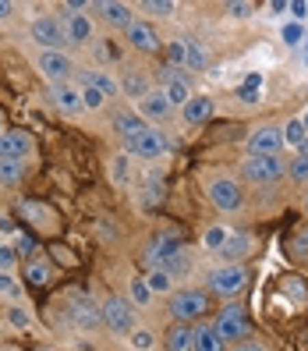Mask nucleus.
<instances>
[{
  "label": "nucleus",
  "mask_w": 308,
  "mask_h": 351,
  "mask_svg": "<svg viewBox=\"0 0 308 351\" xmlns=\"http://www.w3.org/2000/svg\"><path fill=\"white\" fill-rule=\"evenodd\" d=\"M4 351H18V348H4Z\"/></svg>",
  "instance_id": "nucleus-59"
},
{
  "label": "nucleus",
  "mask_w": 308,
  "mask_h": 351,
  "mask_svg": "<svg viewBox=\"0 0 308 351\" xmlns=\"http://www.w3.org/2000/svg\"><path fill=\"white\" fill-rule=\"evenodd\" d=\"M184 68L188 71H205L209 68V50H205V43H198V39H184Z\"/></svg>",
  "instance_id": "nucleus-22"
},
{
  "label": "nucleus",
  "mask_w": 308,
  "mask_h": 351,
  "mask_svg": "<svg viewBox=\"0 0 308 351\" xmlns=\"http://www.w3.org/2000/svg\"><path fill=\"white\" fill-rule=\"evenodd\" d=\"M213 326H216V334L223 337V344H241V341H248V334H252L248 313H244L241 305H223Z\"/></svg>",
  "instance_id": "nucleus-3"
},
{
  "label": "nucleus",
  "mask_w": 308,
  "mask_h": 351,
  "mask_svg": "<svg viewBox=\"0 0 308 351\" xmlns=\"http://www.w3.org/2000/svg\"><path fill=\"white\" fill-rule=\"evenodd\" d=\"M167 351H195V326L177 323L167 334Z\"/></svg>",
  "instance_id": "nucleus-24"
},
{
  "label": "nucleus",
  "mask_w": 308,
  "mask_h": 351,
  "mask_svg": "<svg viewBox=\"0 0 308 351\" xmlns=\"http://www.w3.org/2000/svg\"><path fill=\"white\" fill-rule=\"evenodd\" d=\"M163 270H167L170 277H188V274H192V259H188V252H177L167 266H163Z\"/></svg>",
  "instance_id": "nucleus-35"
},
{
  "label": "nucleus",
  "mask_w": 308,
  "mask_h": 351,
  "mask_svg": "<svg viewBox=\"0 0 308 351\" xmlns=\"http://www.w3.org/2000/svg\"><path fill=\"white\" fill-rule=\"evenodd\" d=\"M294 256H298V259L308 256V231H301V234L294 238Z\"/></svg>",
  "instance_id": "nucleus-51"
},
{
  "label": "nucleus",
  "mask_w": 308,
  "mask_h": 351,
  "mask_svg": "<svg viewBox=\"0 0 308 351\" xmlns=\"http://www.w3.org/2000/svg\"><path fill=\"white\" fill-rule=\"evenodd\" d=\"M50 99H53V107L60 114H68V117L86 110V107H81V89L78 86H50Z\"/></svg>",
  "instance_id": "nucleus-14"
},
{
  "label": "nucleus",
  "mask_w": 308,
  "mask_h": 351,
  "mask_svg": "<svg viewBox=\"0 0 308 351\" xmlns=\"http://www.w3.org/2000/svg\"><path fill=\"white\" fill-rule=\"evenodd\" d=\"M205 192H209V202L216 206L220 213H234V210H241V202H244L241 184L234 178H213L209 184H205Z\"/></svg>",
  "instance_id": "nucleus-9"
},
{
  "label": "nucleus",
  "mask_w": 308,
  "mask_h": 351,
  "mask_svg": "<svg viewBox=\"0 0 308 351\" xmlns=\"http://www.w3.org/2000/svg\"><path fill=\"white\" fill-rule=\"evenodd\" d=\"M39 351H53V348H39Z\"/></svg>",
  "instance_id": "nucleus-57"
},
{
  "label": "nucleus",
  "mask_w": 308,
  "mask_h": 351,
  "mask_svg": "<svg viewBox=\"0 0 308 351\" xmlns=\"http://www.w3.org/2000/svg\"><path fill=\"white\" fill-rule=\"evenodd\" d=\"M227 238H231V231H227V227H209V231H205V238H202V245H205L209 252H220V249H223V241H227Z\"/></svg>",
  "instance_id": "nucleus-33"
},
{
  "label": "nucleus",
  "mask_w": 308,
  "mask_h": 351,
  "mask_svg": "<svg viewBox=\"0 0 308 351\" xmlns=\"http://www.w3.org/2000/svg\"><path fill=\"white\" fill-rule=\"evenodd\" d=\"M128 47L138 50V53H156L159 50V36H156V29L149 22H135L128 29Z\"/></svg>",
  "instance_id": "nucleus-17"
},
{
  "label": "nucleus",
  "mask_w": 308,
  "mask_h": 351,
  "mask_svg": "<svg viewBox=\"0 0 308 351\" xmlns=\"http://www.w3.org/2000/svg\"><path fill=\"white\" fill-rule=\"evenodd\" d=\"M167 57H170V68H184V39L167 43Z\"/></svg>",
  "instance_id": "nucleus-43"
},
{
  "label": "nucleus",
  "mask_w": 308,
  "mask_h": 351,
  "mask_svg": "<svg viewBox=\"0 0 308 351\" xmlns=\"http://www.w3.org/2000/svg\"><path fill=\"white\" fill-rule=\"evenodd\" d=\"M283 174H287V163H283L280 153L277 156H248L241 163V178L248 184H273Z\"/></svg>",
  "instance_id": "nucleus-4"
},
{
  "label": "nucleus",
  "mask_w": 308,
  "mask_h": 351,
  "mask_svg": "<svg viewBox=\"0 0 308 351\" xmlns=\"http://www.w3.org/2000/svg\"><path fill=\"white\" fill-rule=\"evenodd\" d=\"M305 210H308V195H305Z\"/></svg>",
  "instance_id": "nucleus-58"
},
{
  "label": "nucleus",
  "mask_w": 308,
  "mask_h": 351,
  "mask_svg": "<svg viewBox=\"0 0 308 351\" xmlns=\"http://www.w3.org/2000/svg\"><path fill=\"white\" fill-rule=\"evenodd\" d=\"M14 252H18V256H32V252H36V241H32L29 234H14Z\"/></svg>",
  "instance_id": "nucleus-47"
},
{
  "label": "nucleus",
  "mask_w": 308,
  "mask_h": 351,
  "mask_svg": "<svg viewBox=\"0 0 308 351\" xmlns=\"http://www.w3.org/2000/svg\"><path fill=\"white\" fill-rule=\"evenodd\" d=\"M259 89H262V75H248L241 82V89H238V99L241 103H255L259 99Z\"/></svg>",
  "instance_id": "nucleus-32"
},
{
  "label": "nucleus",
  "mask_w": 308,
  "mask_h": 351,
  "mask_svg": "<svg viewBox=\"0 0 308 351\" xmlns=\"http://www.w3.org/2000/svg\"><path fill=\"white\" fill-rule=\"evenodd\" d=\"M146 284H149V291H153V295H170V287H174V277H170L167 270H149Z\"/></svg>",
  "instance_id": "nucleus-31"
},
{
  "label": "nucleus",
  "mask_w": 308,
  "mask_h": 351,
  "mask_svg": "<svg viewBox=\"0 0 308 351\" xmlns=\"http://www.w3.org/2000/svg\"><path fill=\"white\" fill-rule=\"evenodd\" d=\"M170 316L177 323H195L209 313V291H198V287H184V291L170 295Z\"/></svg>",
  "instance_id": "nucleus-2"
},
{
  "label": "nucleus",
  "mask_w": 308,
  "mask_h": 351,
  "mask_svg": "<svg viewBox=\"0 0 308 351\" xmlns=\"http://www.w3.org/2000/svg\"><path fill=\"white\" fill-rule=\"evenodd\" d=\"M81 86H92V89H99L107 99H114V96L120 93V82H117L110 71H86V75H81Z\"/></svg>",
  "instance_id": "nucleus-23"
},
{
  "label": "nucleus",
  "mask_w": 308,
  "mask_h": 351,
  "mask_svg": "<svg viewBox=\"0 0 308 351\" xmlns=\"http://www.w3.org/2000/svg\"><path fill=\"white\" fill-rule=\"evenodd\" d=\"M138 114L146 117V121H153V125H159V121H167V117L174 114V107H170L167 93H163V89H153L149 96L138 99Z\"/></svg>",
  "instance_id": "nucleus-12"
},
{
  "label": "nucleus",
  "mask_w": 308,
  "mask_h": 351,
  "mask_svg": "<svg viewBox=\"0 0 308 351\" xmlns=\"http://www.w3.org/2000/svg\"><path fill=\"white\" fill-rule=\"evenodd\" d=\"M0 298H18V284L11 280V274H0Z\"/></svg>",
  "instance_id": "nucleus-48"
},
{
  "label": "nucleus",
  "mask_w": 308,
  "mask_h": 351,
  "mask_svg": "<svg viewBox=\"0 0 308 351\" xmlns=\"http://www.w3.org/2000/svg\"><path fill=\"white\" fill-rule=\"evenodd\" d=\"M128 291H131V302H135V305H142V308H146V305L153 302V291H149V284H146V280H138V277H131Z\"/></svg>",
  "instance_id": "nucleus-34"
},
{
  "label": "nucleus",
  "mask_w": 308,
  "mask_h": 351,
  "mask_svg": "<svg viewBox=\"0 0 308 351\" xmlns=\"http://www.w3.org/2000/svg\"><path fill=\"white\" fill-rule=\"evenodd\" d=\"M64 36H68V47L92 43V18L89 14H68L64 18Z\"/></svg>",
  "instance_id": "nucleus-18"
},
{
  "label": "nucleus",
  "mask_w": 308,
  "mask_h": 351,
  "mask_svg": "<svg viewBox=\"0 0 308 351\" xmlns=\"http://www.w3.org/2000/svg\"><path fill=\"white\" fill-rule=\"evenodd\" d=\"M120 93H125L128 99H142V96H149V78L142 75V71H125L120 75Z\"/></svg>",
  "instance_id": "nucleus-25"
},
{
  "label": "nucleus",
  "mask_w": 308,
  "mask_h": 351,
  "mask_svg": "<svg viewBox=\"0 0 308 351\" xmlns=\"http://www.w3.org/2000/svg\"><path fill=\"white\" fill-rule=\"evenodd\" d=\"M32 43H39L43 50H60V53H64V47H68L64 22H57L53 14H39V18H32Z\"/></svg>",
  "instance_id": "nucleus-6"
},
{
  "label": "nucleus",
  "mask_w": 308,
  "mask_h": 351,
  "mask_svg": "<svg viewBox=\"0 0 308 351\" xmlns=\"http://www.w3.org/2000/svg\"><path fill=\"white\" fill-rule=\"evenodd\" d=\"M283 146H287V142H283V128L280 125H262L248 138V156H277Z\"/></svg>",
  "instance_id": "nucleus-10"
},
{
  "label": "nucleus",
  "mask_w": 308,
  "mask_h": 351,
  "mask_svg": "<svg viewBox=\"0 0 308 351\" xmlns=\"http://www.w3.org/2000/svg\"><path fill=\"white\" fill-rule=\"evenodd\" d=\"M142 11L159 14V18H170V14H174V0H146V4H142Z\"/></svg>",
  "instance_id": "nucleus-40"
},
{
  "label": "nucleus",
  "mask_w": 308,
  "mask_h": 351,
  "mask_svg": "<svg viewBox=\"0 0 308 351\" xmlns=\"http://www.w3.org/2000/svg\"><path fill=\"white\" fill-rule=\"evenodd\" d=\"M287 178L294 184H308V149H301V156H294L287 163Z\"/></svg>",
  "instance_id": "nucleus-30"
},
{
  "label": "nucleus",
  "mask_w": 308,
  "mask_h": 351,
  "mask_svg": "<svg viewBox=\"0 0 308 351\" xmlns=\"http://www.w3.org/2000/svg\"><path fill=\"white\" fill-rule=\"evenodd\" d=\"M163 93H167L170 107H184V103L192 99V89H188V82H184V78H174V82H167V86H163Z\"/></svg>",
  "instance_id": "nucleus-28"
},
{
  "label": "nucleus",
  "mask_w": 308,
  "mask_h": 351,
  "mask_svg": "<svg viewBox=\"0 0 308 351\" xmlns=\"http://www.w3.org/2000/svg\"><path fill=\"white\" fill-rule=\"evenodd\" d=\"M32 153V138L25 132H4L0 135V160H25Z\"/></svg>",
  "instance_id": "nucleus-16"
},
{
  "label": "nucleus",
  "mask_w": 308,
  "mask_h": 351,
  "mask_svg": "<svg viewBox=\"0 0 308 351\" xmlns=\"http://www.w3.org/2000/svg\"><path fill=\"white\" fill-rule=\"evenodd\" d=\"M81 89V107L86 110H99L103 103H107V96H103L99 89H92V86H78Z\"/></svg>",
  "instance_id": "nucleus-38"
},
{
  "label": "nucleus",
  "mask_w": 308,
  "mask_h": 351,
  "mask_svg": "<svg viewBox=\"0 0 308 351\" xmlns=\"http://www.w3.org/2000/svg\"><path fill=\"white\" fill-rule=\"evenodd\" d=\"M146 128H149V125H146V121H142L138 114H131V110H120V114H114V132H117V138H120V142H131V138H138Z\"/></svg>",
  "instance_id": "nucleus-20"
},
{
  "label": "nucleus",
  "mask_w": 308,
  "mask_h": 351,
  "mask_svg": "<svg viewBox=\"0 0 308 351\" xmlns=\"http://www.w3.org/2000/svg\"><path fill=\"white\" fill-rule=\"evenodd\" d=\"M244 287H248V270H244V263H223L216 270H209L205 277V291L216 295V298H234L241 295Z\"/></svg>",
  "instance_id": "nucleus-1"
},
{
  "label": "nucleus",
  "mask_w": 308,
  "mask_h": 351,
  "mask_svg": "<svg viewBox=\"0 0 308 351\" xmlns=\"http://www.w3.org/2000/svg\"><path fill=\"white\" fill-rule=\"evenodd\" d=\"M283 142H287V146H298V149H308V132L301 125V117H294V121H287V125H283Z\"/></svg>",
  "instance_id": "nucleus-27"
},
{
  "label": "nucleus",
  "mask_w": 308,
  "mask_h": 351,
  "mask_svg": "<svg viewBox=\"0 0 308 351\" xmlns=\"http://www.w3.org/2000/svg\"><path fill=\"white\" fill-rule=\"evenodd\" d=\"M128 341H131L135 351H149V348H153V334H149V330H131Z\"/></svg>",
  "instance_id": "nucleus-44"
},
{
  "label": "nucleus",
  "mask_w": 308,
  "mask_h": 351,
  "mask_svg": "<svg viewBox=\"0 0 308 351\" xmlns=\"http://www.w3.org/2000/svg\"><path fill=\"white\" fill-rule=\"evenodd\" d=\"M92 50H96V57H99V60H110V64H114V60H120V50H117L114 39H96Z\"/></svg>",
  "instance_id": "nucleus-37"
},
{
  "label": "nucleus",
  "mask_w": 308,
  "mask_h": 351,
  "mask_svg": "<svg viewBox=\"0 0 308 351\" xmlns=\"http://www.w3.org/2000/svg\"><path fill=\"white\" fill-rule=\"evenodd\" d=\"M159 195H163V181H159V174H153V178H149V189H146V199H142V202H146V206H156Z\"/></svg>",
  "instance_id": "nucleus-46"
},
{
  "label": "nucleus",
  "mask_w": 308,
  "mask_h": 351,
  "mask_svg": "<svg viewBox=\"0 0 308 351\" xmlns=\"http://www.w3.org/2000/svg\"><path fill=\"white\" fill-rule=\"evenodd\" d=\"M248 252H252V234H244V231H231V238L223 241V249H220V256L227 263H241Z\"/></svg>",
  "instance_id": "nucleus-21"
},
{
  "label": "nucleus",
  "mask_w": 308,
  "mask_h": 351,
  "mask_svg": "<svg viewBox=\"0 0 308 351\" xmlns=\"http://www.w3.org/2000/svg\"><path fill=\"white\" fill-rule=\"evenodd\" d=\"M0 234H18L14 220H11V217H4V213H0Z\"/></svg>",
  "instance_id": "nucleus-52"
},
{
  "label": "nucleus",
  "mask_w": 308,
  "mask_h": 351,
  "mask_svg": "<svg viewBox=\"0 0 308 351\" xmlns=\"http://www.w3.org/2000/svg\"><path fill=\"white\" fill-rule=\"evenodd\" d=\"M36 64H39V75H43L50 86H68V78H71V71H75L71 57L60 53V50H39Z\"/></svg>",
  "instance_id": "nucleus-8"
},
{
  "label": "nucleus",
  "mask_w": 308,
  "mask_h": 351,
  "mask_svg": "<svg viewBox=\"0 0 308 351\" xmlns=\"http://www.w3.org/2000/svg\"><path fill=\"white\" fill-rule=\"evenodd\" d=\"M283 43H287V47H298V43H305V29H301L298 22L283 25Z\"/></svg>",
  "instance_id": "nucleus-42"
},
{
  "label": "nucleus",
  "mask_w": 308,
  "mask_h": 351,
  "mask_svg": "<svg viewBox=\"0 0 308 351\" xmlns=\"http://www.w3.org/2000/svg\"><path fill=\"white\" fill-rule=\"evenodd\" d=\"M227 344H223V337L216 334L213 323H202L195 326V351H223Z\"/></svg>",
  "instance_id": "nucleus-26"
},
{
  "label": "nucleus",
  "mask_w": 308,
  "mask_h": 351,
  "mask_svg": "<svg viewBox=\"0 0 308 351\" xmlns=\"http://www.w3.org/2000/svg\"><path fill=\"white\" fill-rule=\"evenodd\" d=\"M181 117H184V125H192V128L205 125V121L213 117V99H209V96H192V99L181 107Z\"/></svg>",
  "instance_id": "nucleus-19"
},
{
  "label": "nucleus",
  "mask_w": 308,
  "mask_h": 351,
  "mask_svg": "<svg viewBox=\"0 0 308 351\" xmlns=\"http://www.w3.org/2000/svg\"><path fill=\"white\" fill-rule=\"evenodd\" d=\"M25 178V160H0V184H18Z\"/></svg>",
  "instance_id": "nucleus-29"
},
{
  "label": "nucleus",
  "mask_w": 308,
  "mask_h": 351,
  "mask_svg": "<svg viewBox=\"0 0 308 351\" xmlns=\"http://www.w3.org/2000/svg\"><path fill=\"white\" fill-rule=\"evenodd\" d=\"M177 252H184L181 249V241L177 238H167V234H163V238H156L153 245H149V252H146V263L153 266V270H163V266H167Z\"/></svg>",
  "instance_id": "nucleus-15"
},
{
  "label": "nucleus",
  "mask_w": 308,
  "mask_h": 351,
  "mask_svg": "<svg viewBox=\"0 0 308 351\" xmlns=\"http://www.w3.org/2000/svg\"><path fill=\"white\" fill-rule=\"evenodd\" d=\"M8 319H11V323H14L18 330H25V326L32 323V319H29V313H25V308H11V313H8Z\"/></svg>",
  "instance_id": "nucleus-50"
},
{
  "label": "nucleus",
  "mask_w": 308,
  "mask_h": 351,
  "mask_svg": "<svg viewBox=\"0 0 308 351\" xmlns=\"http://www.w3.org/2000/svg\"><path fill=\"white\" fill-rule=\"evenodd\" d=\"M25 280L29 284H47L50 280V266L47 263H29L25 266Z\"/></svg>",
  "instance_id": "nucleus-39"
},
{
  "label": "nucleus",
  "mask_w": 308,
  "mask_h": 351,
  "mask_svg": "<svg viewBox=\"0 0 308 351\" xmlns=\"http://www.w3.org/2000/svg\"><path fill=\"white\" fill-rule=\"evenodd\" d=\"M270 11H273V14H283V11H287V0H273Z\"/></svg>",
  "instance_id": "nucleus-55"
},
{
  "label": "nucleus",
  "mask_w": 308,
  "mask_h": 351,
  "mask_svg": "<svg viewBox=\"0 0 308 351\" xmlns=\"http://www.w3.org/2000/svg\"><path fill=\"white\" fill-rule=\"evenodd\" d=\"M96 11H99V18L107 22L110 29H131L135 25V14H131V8L128 4H120V0H103V4H92Z\"/></svg>",
  "instance_id": "nucleus-13"
},
{
  "label": "nucleus",
  "mask_w": 308,
  "mask_h": 351,
  "mask_svg": "<svg viewBox=\"0 0 308 351\" xmlns=\"http://www.w3.org/2000/svg\"><path fill=\"white\" fill-rule=\"evenodd\" d=\"M223 11H227L231 18H248L255 11V4H244V0H231V4H223Z\"/></svg>",
  "instance_id": "nucleus-45"
},
{
  "label": "nucleus",
  "mask_w": 308,
  "mask_h": 351,
  "mask_svg": "<svg viewBox=\"0 0 308 351\" xmlns=\"http://www.w3.org/2000/svg\"><path fill=\"white\" fill-rule=\"evenodd\" d=\"M0 128H4V114H0ZM0 135H4V132H0Z\"/></svg>",
  "instance_id": "nucleus-56"
},
{
  "label": "nucleus",
  "mask_w": 308,
  "mask_h": 351,
  "mask_svg": "<svg viewBox=\"0 0 308 351\" xmlns=\"http://www.w3.org/2000/svg\"><path fill=\"white\" fill-rule=\"evenodd\" d=\"M125 149H128V156H138V160H163V156L170 153V142H167V135H163V132L146 128L138 138L125 142Z\"/></svg>",
  "instance_id": "nucleus-7"
},
{
  "label": "nucleus",
  "mask_w": 308,
  "mask_h": 351,
  "mask_svg": "<svg viewBox=\"0 0 308 351\" xmlns=\"http://www.w3.org/2000/svg\"><path fill=\"white\" fill-rule=\"evenodd\" d=\"M287 11H291V18H294L298 25L308 18V4H305V0H294V4H287Z\"/></svg>",
  "instance_id": "nucleus-49"
},
{
  "label": "nucleus",
  "mask_w": 308,
  "mask_h": 351,
  "mask_svg": "<svg viewBox=\"0 0 308 351\" xmlns=\"http://www.w3.org/2000/svg\"><path fill=\"white\" fill-rule=\"evenodd\" d=\"M99 308H103V323H107L110 334L131 337V330H135V313H131V305H128L125 298H114V295H110Z\"/></svg>",
  "instance_id": "nucleus-5"
},
{
  "label": "nucleus",
  "mask_w": 308,
  "mask_h": 351,
  "mask_svg": "<svg viewBox=\"0 0 308 351\" xmlns=\"http://www.w3.org/2000/svg\"><path fill=\"white\" fill-rule=\"evenodd\" d=\"M18 210H22L32 223H50V210H47V206H39V202H29V199H25Z\"/></svg>",
  "instance_id": "nucleus-36"
},
{
  "label": "nucleus",
  "mask_w": 308,
  "mask_h": 351,
  "mask_svg": "<svg viewBox=\"0 0 308 351\" xmlns=\"http://www.w3.org/2000/svg\"><path fill=\"white\" fill-rule=\"evenodd\" d=\"M234 351H266L259 341H241V344H234Z\"/></svg>",
  "instance_id": "nucleus-53"
},
{
  "label": "nucleus",
  "mask_w": 308,
  "mask_h": 351,
  "mask_svg": "<svg viewBox=\"0 0 308 351\" xmlns=\"http://www.w3.org/2000/svg\"><path fill=\"white\" fill-rule=\"evenodd\" d=\"M8 18H11V4H8V0H0V22H8Z\"/></svg>",
  "instance_id": "nucleus-54"
},
{
  "label": "nucleus",
  "mask_w": 308,
  "mask_h": 351,
  "mask_svg": "<svg viewBox=\"0 0 308 351\" xmlns=\"http://www.w3.org/2000/svg\"><path fill=\"white\" fill-rule=\"evenodd\" d=\"M14 263H18L14 245H4V241H0V274H11V270H14Z\"/></svg>",
  "instance_id": "nucleus-41"
},
{
  "label": "nucleus",
  "mask_w": 308,
  "mask_h": 351,
  "mask_svg": "<svg viewBox=\"0 0 308 351\" xmlns=\"http://www.w3.org/2000/svg\"><path fill=\"white\" fill-rule=\"evenodd\" d=\"M68 319L75 323V326H86V330H96L99 323H103V308L89 298V295H75L71 302H68Z\"/></svg>",
  "instance_id": "nucleus-11"
}]
</instances>
